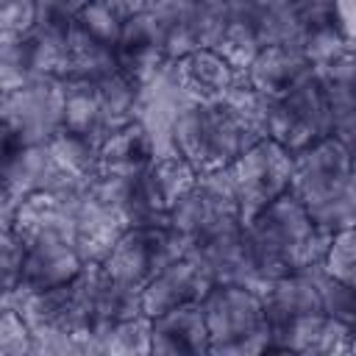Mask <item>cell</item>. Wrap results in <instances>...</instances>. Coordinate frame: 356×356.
Listing matches in <instances>:
<instances>
[{"instance_id": "14", "label": "cell", "mask_w": 356, "mask_h": 356, "mask_svg": "<svg viewBox=\"0 0 356 356\" xmlns=\"http://www.w3.org/2000/svg\"><path fill=\"white\" fill-rule=\"evenodd\" d=\"M175 81L189 103H220L242 78L217 50L200 47L172 61Z\"/></svg>"}, {"instance_id": "19", "label": "cell", "mask_w": 356, "mask_h": 356, "mask_svg": "<svg viewBox=\"0 0 356 356\" xmlns=\"http://www.w3.org/2000/svg\"><path fill=\"white\" fill-rule=\"evenodd\" d=\"M159 156L150 134L136 122H125L108 131L97 145V161L103 175H142Z\"/></svg>"}, {"instance_id": "15", "label": "cell", "mask_w": 356, "mask_h": 356, "mask_svg": "<svg viewBox=\"0 0 356 356\" xmlns=\"http://www.w3.org/2000/svg\"><path fill=\"white\" fill-rule=\"evenodd\" d=\"M83 259L75 250L70 239H42L25 245L22 256V270H19V289L36 292V289H50L70 284L81 270Z\"/></svg>"}, {"instance_id": "29", "label": "cell", "mask_w": 356, "mask_h": 356, "mask_svg": "<svg viewBox=\"0 0 356 356\" xmlns=\"http://www.w3.org/2000/svg\"><path fill=\"white\" fill-rule=\"evenodd\" d=\"M25 245L14 234L8 222L0 220V306L14 303V295L19 289V270H22Z\"/></svg>"}, {"instance_id": "24", "label": "cell", "mask_w": 356, "mask_h": 356, "mask_svg": "<svg viewBox=\"0 0 356 356\" xmlns=\"http://www.w3.org/2000/svg\"><path fill=\"white\" fill-rule=\"evenodd\" d=\"M95 83V92H97V100L103 106V114H106V122L108 128H120L131 120H136V103H139V86L117 67L100 78L92 81Z\"/></svg>"}, {"instance_id": "25", "label": "cell", "mask_w": 356, "mask_h": 356, "mask_svg": "<svg viewBox=\"0 0 356 356\" xmlns=\"http://www.w3.org/2000/svg\"><path fill=\"white\" fill-rule=\"evenodd\" d=\"M270 103L273 97L261 95L259 89H253L245 78H239L231 92L220 100V106L245 128L250 131L256 139H264L267 136V117H270Z\"/></svg>"}, {"instance_id": "32", "label": "cell", "mask_w": 356, "mask_h": 356, "mask_svg": "<svg viewBox=\"0 0 356 356\" xmlns=\"http://www.w3.org/2000/svg\"><path fill=\"white\" fill-rule=\"evenodd\" d=\"M33 17L36 0H0V33H25Z\"/></svg>"}, {"instance_id": "12", "label": "cell", "mask_w": 356, "mask_h": 356, "mask_svg": "<svg viewBox=\"0 0 356 356\" xmlns=\"http://www.w3.org/2000/svg\"><path fill=\"white\" fill-rule=\"evenodd\" d=\"M75 195L31 192L14 203L8 225L22 239V245L42 242V239H70L72 242V197Z\"/></svg>"}, {"instance_id": "22", "label": "cell", "mask_w": 356, "mask_h": 356, "mask_svg": "<svg viewBox=\"0 0 356 356\" xmlns=\"http://www.w3.org/2000/svg\"><path fill=\"white\" fill-rule=\"evenodd\" d=\"M47 153L56 161V167L78 181V184H92L100 175V161H97V145L92 139H83L78 134H70L64 128H58L47 142Z\"/></svg>"}, {"instance_id": "20", "label": "cell", "mask_w": 356, "mask_h": 356, "mask_svg": "<svg viewBox=\"0 0 356 356\" xmlns=\"http://www.w3.org/2000/svg\"><path fill=\"white\" fill-rule=\"evenodd\" d=\"M64 81V117L61 128L70 134H78L83 139H92L100 145V139L111 131L103 114V106L97 100L95 83L83 78H61Z\"/></svg>"}, {"instance_id": "8", "label": "cell", "mask_w": 356, "mask_h": 356, "mask_svg": "<svg viewBox=\"0 0 356 356\" xmlns=\"http://www.w3.org/2000/svg\"><path fill=\"white\" fill-rule=\"evenodd\" d=\"M228 175L234 184L239 214L248 222L259 209H264L270 200L289 189L292 153L264 136L228 164Z\"/></svg>"}, {"instance_id": "21", "label": "cell", "mask_w": 356, "mask_h": 356, "mask_svg": "<svg viewBox=\"0 0 356 356\" xmlns=\"http://www.w3.org/2000/svg\"><path fill=\"white\" fill-rule=\"evenodd\" d=\"M142 178H145V186H147L156 209L161 214H167V209L184 192L192 189V184L197 181V170L184 156H178L175 150H170V153H159L153 159V164L142 172Z\"/></svg>"}, {"instance_id": "18", "label": "cell", "mask_w": 356, "mask_h": 356, "mask_svg": "<svg viewBox=\"0 0 356 356\" xmlns=\"http://www.w3.org/2000/svg\"><path fill=\"white\" fill-rule=\"evenodd\" d=\"M309 58L300 44H264L250 64L245 67L242 78L267 97L284 95L295 81L309 72Z\"/></svg>"}, {"instance_id": "3", "label": "cell", "mask_w": 356, "mask_h": 356, "mask_svg": "<svg viewBox=\"0 0 356 356\" xmlns=\"http://www.w3.org/2000/svg\"><path fill=\"white\" fill-rule=\"evenodd\" d=\"M200 312L209 331V353L250 356L270 348V325L264 300L242 284H211L200 298Z\"/></svg>"}, {"instance_id": "33", "label": "cell", "mask_w": 356, "mask_h": 356, "mask_svg": "<svg viewBox=\"0 0 356 356\" xmlns=\"http://www.w3.org/2000/svg\"><path fill=\"white\" fill-rule=\"evenodd\" d=\"M334 11H337L342 31L348 36H353V0H334Z\"/></svg>"}, {"instance_id": "31", "label": "cell", "mask_w": 356, "mask_h": 356, "mask_svg": "<svg viewBox=\"0 0 356 356\" xmlns=\"http://www.w3.org/2000/svg\"><path fill=\"white\" fill-rule=\"evenodd\" d=\"M33 353L31 328L17 312L14 303L0 306V356H22Z\"/></svg>"}, {"instance_id": "10", "label": "cell", "mask_w": 356, "mask_h": 356, "mask_svg": "<svg viewBox=\"0 0 356 356\" xmlns=\"http://www.w3.org/2000/svg\"><path fill=\"white\" fill-rule=\"evenodd\" d=\"M278 353H317L339 356L353 353V323L331 314H303L284 325L270 328V348Z\"/></svg>"}, {"instance_id": "5", "label": "cell", "mask_w": 356, "mask_h": 356, "mask_svg": "<svg viewBox=\"0 0 356 356\" xmlns=\"http://www.w3.org/2000/svg\"><path fill=\"white\" fill-rule=\"evenodd\" d=\"M181 256H186V242L167 222V217H161L125 228L100 264L117 284L139 292L153 273Z\"/></svg>"}, {"instance_id": "13", "label": "cell", "mask_w": 356, "mask_h": 356, "mask_svg": "<svg viewBox=\"0 0 356 356\" xmlns=\"http://www.w3.org/2000/svg\"><path fill=\"white\" fill-rule=\"evenodd\" d=\"M122 231V217L111 211L106 203H100L89 192V186L72 197V245L83 261L100 264Z\"/></svg>"}, {"instance_id": "16", "label": "cell", "mask_w": 356, "mask_h": 356, "mask_svg": "<svg viewBox=\"0 0 356 356\" xmlns=\"http://www.w3.org/2000/svg\"><path fill=\"white\" fill-rule=\"evenodd\" d=\"M261 300H264V314L270 328L284 325L303 314L323 312L320 289H317V264L281 273L267 284V289L261 292Z\"/></svg>"}, {"instance_id": "2", "label": "cell", "mask_w": 356, "mask_h": 356, "mask_svg": "<svg viewBox=\"0 0 356 356\" xmlns=\"http://www.w3.org/2000/svg\"><path fill=\"white\" fill-rule=\"evenodd\" d=\"M328 239L331 234L314 228L306 209L289 192L270 200L245 222V248L264 289L281 273L320 264Z\"/></svg>"}, {"instance_id": "34", "label": "cell", "mask_w": 356, "mask_h": 356, "mask_svg": "<svg viewBox=\"0 0 356 356\" xmlns=\"http://www.w3.org/2000/svg\"><path fill=\"white\" fill-rule=\"evenodd\" d=\"M0 103H3V95H0Z\"/></svg>"}, {"instance_id": "23", "label": "cell", "mask_w": 356, "mask_h": 356, "mask_svg": "<svg viewBox=\"0 0 356 356\" xmlns=\"http://www.w3.org/2000/svg\"><path fill=\"white\" fill-rule=\"evenodd\" d=\"M89 353H114V356L150 353V317L136 314L89 334Z\"/></svg>"}, {"instance_id": "11", "label": "cell", "mask_w": 356, "mask_h": 356, "mask_svg": "<svg viewBox=\"0 0 356 356\" xmlns=\"http://www.w3.org/2000/svg\"><path fill=\"white\" fill-rule=\"evenodd\" d=\"M214 281L189 259L181 256L170 264H164L159 273L147 278V284L139 289V306L145 317H156L161 312H170L175 306L200 303L206 289Z\"/></svg>"}, {"instance_id": "26", "label": "cell", "mask_w": 356, "mask_h": 356, "mask_svg": "<svg viewBox=\"0 0 356 356\" xmlns=\"http://www.w3.org/2000/svg\"><path fill=\"white\" fill-rule=\"evenodd\" d=\"M214 50L242 75L245 67L250 64V58L261 50V42H259V36H256V31H253L250 22H245V19H239V17H231V22H228V28L222 31L220 42L214 44Z\"/></svg>"}, {"instance_id": "27", "label": "cell", "mask_w": 356, "mask_h": 356, "mask_svg": "<svg viewBox=\"0 0 356 356\" xmlns=\"http://www.w3.org/2000/svg\"><path fill=\"white\" fill-rule=\"evenodd\" d=\"M33 78L22 33H0V95H8Z\"/></svg>"}, {"instance_id": "1", "label": "cell", "mask_w": 356, "mask_h": 356, "mask_svg": "<svg viewBox=\"0 0 356 356\" xmlns=\"http://www.w3.org/2000/svg\"><path fill=\"white\" fill-rule=\"evenodd\" d=\"M286 192L306 209L309 220L323 234L350 228L356 220L353 147L334 136H323L295 150Z\"/></svg>"}, {"instance_id": "4", "label": "cell", "mask_w": 356, "mask_h": 356, "mask_svg": "<svg viewBox=\"0 0 356 356\" xmlns=\"http://www.w3.org/2000/svg\"><path fill=\"white\" fill-rule=\"evenodd\" d=\"M253 142L259 139L220 103H189L170 128V150L184 156L197 175L225 170Z\"/></svg>"}, {"instance_id": "9", "label": "cell", "mask_w": 356, "mask_h": 356, "mask_svg": "<svg viewBox=\"0 0 356 356\" xmlns=\"http://www.w3.org/2000/svg\"><path fill=\"white\" fill-rule=\"evenodd\" d=\"M64 117V81L33 78L25 86L3 95L0 120L19 136L22 145H42L58 128Z\"/></svg>"}, {"instance_id": "30", "label": "cell", "mask_w": 356, "mask_h": 356, "mask_svg": "<svg viewBox=\"0 0 356 356\" xmlns=\"http://www.w3.org/2000/svg\"><path fill=\"white\" fill-rule=\"evenodd\" d=\"M317 289H320V303H323L325 314L353 323V317H356V289L350 284H342V281L331 278L317 264Z\"/></svg>"}, {"instance_id": "7", "label": "cell", "mask_w": 356, "mask_h": 356, "mask_svg": "<svg viewBox=\"0 0 356 356\" xmlns=\"http://www.w3.org/2000/svg\"><path fill=\"white\" fill-rule=\"evenodd\" d=\"M167 222L184 236L186 248L197 239L217 234V231L242 225L245 220L236 206L228 167L214 170V172H200L197 181L192 184V189L184 192L167 209Z\"/></svg>"}, {"instance_id": "28", "label": "cell", "mask_w": 356, "mask_h": 356, "mask_svg": "<svg viewBox=\"0 0 356 356\" xmlns=\"http://www.w3.org/2000/svg\"><path fill=\"white\" fill-rule=\"evenodd\" d=\"M320 267L331 278L356 286V234H353V225L331 234L325 253L320 259Z\"/></svg>"}, {"instance_id": "6", "label": "cell", "mask_w": 356, "mask_h": 356, "mask_svg": "<svg viewBox=\"0 0 356 356\" xmlns=\"http://www.w3.org/2000/svg\"><path fill=\"white\" fill-rule=\"evenodd\" d=\"M267 136L289 153L331 136V111L323 78L309 70L284 95L273 97L267 117Z\"/></svg>"}, {"instance_id": "17", "label": "cell", "mask_w": 356, "mask_h": 356, "mask_svg": "<svg viewBox=\"0 0 356 356\" xmlns=\"http://www.w3.org/2000/svg\"><path fill=\"white\" fill-rule=\"evenodd\" d=\"M150 353L159 356H200L209 353V331L200 303L175 306L150 317Z\"/></svg>"}]
</instances>
